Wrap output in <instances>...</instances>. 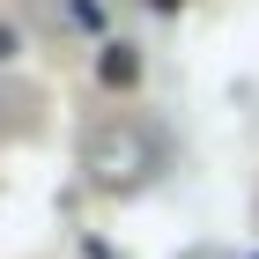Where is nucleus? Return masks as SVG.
Wrapping results in <instances>:
<instances>
[{"instance_id":"nucleus-1","label":"nucleus","mask_w":259,"mask_h":259,"mask_svg":"<svg viewBox=\"0 0 259 259\" xmlns=\"http://www.w3.org/2000/svg\"><path fill=\"white\" fill-rule=\"evenodd\" d=\"M141 67H134V52H126V45H111V52H104V81H111V89H119V81H134Z\"/></svg>"},{"instance_id":"nucleus-2","label":"nucleus","mask_w":259,"mask_h":259,"mask_svg":"<svg viewBox=\"0 0 259 259\" xmlns=\"http://www.w3.org/2000/svg\"><path fill=\"white\" fill-rule=\"evenodd\" d=\"M8 45H15V37H8V30H0V52H8Z\"/></svg>"}]
</instances>
